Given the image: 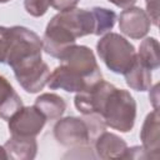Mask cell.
<instances>
[{
  "mask_svg": "<svg viewBox=\"0 0 160 160\" xmlns=\"http://www.w3.org/2000/svg\"><path fill=\"white\" fill-rule=\"evenodd\" d=\"M0 159H8V156H6V152H5V149H4V146H0Z\"/></svg>",
  "mask_w": 160,
  "mask_h": 160,
  "instance_id": "23",
  "label": "cell"
},
{
  "mask_svg": "<svg viewBox=\"0 0 160 160\" xmlns=\"http://www.w3.org/2000/svg\"><path fill=\"white\" fill-rule=\"evenodd\" d=\"M79 1L80 0H51L50 6H52L58 11H62V10H69V9L76 8Z\"/></svg>",
  "mask_w": 160,
  "mask_h": 160,
  "instance_id": "20",
  "label": "cell"
},
{
  "mask_svg": "<svg viewBox=\"0 0 160 160\" xmlns=\"http://www.w3.org/2000/svg\"><path fill=\"white\" fill-rule=\"evenodd\" d=\"M50 4L51 0H24V8L26 12L35 18L45 15L50 8Z\"/></svg>",
  "mask_w": 160,
  "mask_h": 160,
  "instance_id": "17",
  "label": "cell"
},
{
  "mask_svg": "<svg viewBox=\"0 0 160 160\" xmlns=\"http://www.w3.org/2000/svg\"><path fill=\"white\" fill-rule=\"evenodd\" d=\"M45 115L35 106H21L8 120V128L11 135L35 138L46 124Z\"/></svg>",
  "mask_w": 160,
  "mask_h": 160,
  "instance_id": "7",
  "label": "cell"
},
{
  "mask_svg": "<svg viewBox=\"0 0 160 160\" xmlns=\"http://www.w3.org/2000/svg\"><path fill=\"white\" fill-rule=\"evenodd\" d=\"M136 58L150 70H156L160 65L159 42L155 38H146L141 41Z\"/></svg>",
  "mask_w": 160,
  "mask_h": 160,
  "instance_id": "15",
  "label": "cell"
},
{
  "mask_svg": "<svg viewBox=\"0 0 160 160\" xmlns=\"http://www.w3.org/2000/svg\"><path fill=\"white\" fill-rule=\"evenodd\" d=\"M21 106V98L14 90L9 80L0 75V118L9 120V118L14 115Z\"/></svg>",
  "mask_w": 160,
  "mask_h": 160,
  "instance_id": "12",
  "label": "cell"
},
{
  "mask_svg": "<svg viewBox=\"0 0 160 160\" xmlns=\"http://www.w3.org/2000/svg\"><path fill=\"white\" fill-rule=\"evenodd\" d=\"M42 41L40 36L25 26H11V41L6 64L12 69L20 86L30 94L45 88L50 69L41 59Z\"/></svg>",
  "mask_w": 160,
  "mask_h": 160,
  "instance_id": "1",
  "label": "cell"
},
{
  "mask_svg": "<svg viewBox=\"0 0 160 160\" xmlns=\"http://www.w3.org/2000/svg\"><path fill=\"white\" fill-rule=\"evenodd\" d=\"M60 65L50 72L48 86L68 92H80L102 79L92 50L85 45L71 46L60 59Z\"/></svg>",
  "mask_w": 160,
  "mask_h": 160,
  "instance_id": "2",
  "label": "cell"
},
{
  "mask_svg": "<svg viewBox=\"0 0 160 160\" xmlns=\"http://www.w3.org/2000/svg\"><path fill=\"white\" fill-rule=\"evenodd\" d=\"M96 50L99 58L109 70L122 75L131 66L136 56L134 45L116 32L104 34L96 44Z\"/></svg>",
  "mask_w": 160,
  "mask_h": 160,
  "instance_id": "6",
  "label": "cell"
},
{
  "mask_svg": "<svg viewBox=\"0 0 160 160\" xmlns=\"http://www.w3.org/2000/svg\"><path fill=\"white\" fill-rule=\"evenodd\" d=\"M10 41H11V28L0 26V64L6 62Z\"/></svg>",
  "mask_w": 160,
  "mask_h": 160,
  "instance_id": "18",
  "label": "cell"
},
{
  "mask_svg": "<svg viewBox=\"0 0 160 160\" xmlns=\"http://www.w3.org/2000/svg\"><path fill=\"white\" fill-rule=\"evenodd\" d=\"M150 25L151 20L148 12L136 6L124 9L119 16V29L130 39H142L146 36Z\"/></svg>",
  "mask_w": 160,
  "mask_h": 160,
  "instance_id": "8",
  "label": "cell"
},
{
  "mask_svg": "<svg viewBox=\"0 0 160 160\" xmlns=\"http://www.w3.org/2000/svg\"><path fill=\"white\" fill-rule=\"evenodd\" d=\"M95 19V31L94 35H104L106 32H110V30L115 25L116 14L112 10L95 6L91 9Z\"/></svg>",
  "mask_w": 160,
  "mask_h": 160,
  "instance_id": "16",
  "label": "cell"
},
{
  "mask_svg": "<svg viewBox=\"0 0 160 160\" xmlns=\"http://www.w3.org/2000/svg\"><path fill=\"white\" fill-rule=\"evenodd\" d=\"M109 1H110L111 4H114L115 6H118V8L128 9V8L134 6L138 0H109Z\"/></svg>",
  "mask_w": 160,
  "mask_h": 160,
  "instance_id": "22",
  "label": "cell"
},
{
  "mask_svg": "<svg viewBox=\"0 0 160 160\" xmlns=\"http://www.w3.org/2000/svg\"><path fill=\"white\" fill-rule=\"evenodd\" d=\"M94 151L98 158L108 159H122L128 149V145L124 139L118 136L114 132L102 131L94 141Z\"/></svg>",
  "mask_w": 160,
  "mask_h": 160,
  "instance_id": "10",
  "label": "cell"
},
{
  "mask_svg": "<svg viewBox=\"0 0 160 160\" xmlns=\"http://www.w3.org/2000/svg\"><path fill=\"white\" fill-rule=\"evenodd\" d=\"M8 159L14 160H31L38 152V142L35 138L11 135L4 144Z\"/></svg>",
  "mask_w": 160,
  "mask_h": 160,
  "instance_id": "11",
  "label": "cell"
},
{
  "mask_svg": "<svg viewBox=\"0 0 160 160\" xmlns=\"http://www.w3.org/2000/svg\"><path fill=\"white\" fill-rule=\"evenodd\" d=\"M34 105L45 115L46 120H59L66 110L65 100L54 92L41 94L36 98Z\"/></svg>",
  "mask_w": 160,
  "mask_h": 160,
  "instance_id": "14",
  "label": "cell"
},
{
  "mask_svg": "<svg viewBox=\"0 0 160 160\" xmlns=\"http://www.w3.org/2000/svg\"><path fill=\"white\" fill-rule=\"evenodd\" d=\"M160 125H159V110L154 109L149 112L142 122L140 131L141 146L148 154L149 159L158 160L160 158Z\"/></svg>",
  "mask_w": 160,
  "mask_h": 160,
  "instance_id": "9",
  "label": "cell"
},
{
  "mask_svg": "<svg viewBox=\"0 0 160 160\" xmlns=\"http://www.w3.org/2000/svg\"><path fill=\"white\" fill-rule=\"evenodd\" d=\"M105 128L106 125L99 115L66 116L55 124L54 138L65 148L80 150L91 146Z\"/></svg>",
  "mask_w": 160,
  "mask_h": 160,
  "instance_id": "4",
  "label": "cell"
},
{
  "mask_svg": "<svg viewBox=\"0 0 160 160\" xmlns=\"http://www.w3.org/2000/svg\"><path fill=\"white\" fill-rule=\"evenodd\" d=\"M126 85L135 91H146L151 86V70L136 56L131 66L124 72Z\"/></svg>",
  "mask_w": 160,
  "mask_h": 160,
  "instance_id": "13",
  "label": "cell"
},
{
  "mask_svg": "<svg viewBox=\"0 0 160 160\" xmlns=\"http://www.w3.org/2000/svg\"><path fill=\"white\" fill-rule=\"evenodd\" d=\"M9 1H11V0H0V4H6Z\"/></svg>",
  "mask_w": 160,
  "mask_h": 160,
  "instance_id": "24",
  "label": "cell"
},
{
  "mask_svg": "<svg viewBox=\"0 0 160 160\" xmlns=\"http://www.w3.org/2000/svg\"><path fill=\"white\" fill-rule=\"evenodd\" d=\"M100 116L106 126L120 132H129L136 119V102L132 95L128 90L114 86L101 108Z\"/></svg>",
  "mask_w": 160,
  "mask_h": 160,
  "instance_id": "5",
  "label": "cell"
},
{
  "mask_svg": "<svg viewBox=\"0 0 160 160\" xmlns=\"http://www.w3.org/2000/svg\"><path fill=\"white\" fill-rule=\"evenodd\" d=\"M150 100H151V104L154 106V109H158V105H159V84H155L152 88L150 86Z\"/></svg>",
  "mask_w": 160,
  "mask_h": 160,
  "instance_id": "21",
  "label": "cell"
},
{
  "mask_svg": "<svg viewBox=\"0 0 160 160\" xmlns=\"http://www.w3.org/2000/svg\"><path fill=\"white\" fill-rule=\"evenodd\" d=\"M146 12L151 20V22L158 26L159 25V0H145Z\"/></svg>",
  "mask_w": 160,
  "mask_h": 160,
  "instance_id": "19",
  "label": "cell"
},
{
  "mask_svg": "<svg viewBox=\"0 0 160 160\" xmlns=\"http://www.w3.org/2000/svg\"><path fill=\"white\" fill-rule=\"evenodd\" d=\"M95 31V19L91 9L72 8L59 11L46 25L42 41V50L52 58L60 59L76 39Z\"/></svg>",
  "mask_w": 160,
  "mask_h": 160,
  "instance_id": "3",
  "label": "cell"
}]
</instances>
